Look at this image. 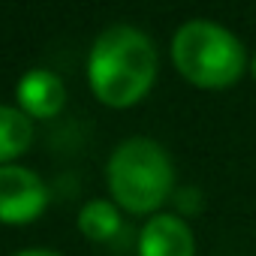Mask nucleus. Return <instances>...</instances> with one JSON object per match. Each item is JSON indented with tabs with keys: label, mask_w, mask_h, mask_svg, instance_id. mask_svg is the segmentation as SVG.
Instances as JSON below:
<instances>
[{
	"label": "nucleus",
	"mask_w": 256,
	"mask_h": 256,
	"mask_svg": "<svg viewBox=\"0 0 256 256\" xmlns=\"http://www.w3.org/2000/svg\"><path fill=\"white\" fill-rule=\"evenodd\" d=\"M12 256H60L58 250H46V247H28V250H18Z\"/></svg>",
	"instance_id": "9"
},
{
	"label": "nucleus",
	"mask_w": 256,
	"mask_h": 256,
	"mask_svg": "<svg viewBox=\"0 0 256 256\" xmlns=\"http://www.w3.org/2000/svg\"><path fill=\"white\" fill-rule=\"evenodd\" d=\"M16 100L28 118H54L66 102V88H64L60 76H54L52 70L34 66L18 78Z\"/></svg>",
	"instance_id": "6"
},
{
	"label": "nucleus",
	"mask_w": 256,
	"mask_h": 256,
	"mask_svg": "<svg viewBox=\"0 0 256 256\" xmlns=\"http://www.w3.org/2000/svg\"><path fill=\"white\" fill-rule=\"evenodd\" d=\"M139 256H196V235L178 214H154L139 232Z\"/></svg>",
	"instance_id": "5"
},
{
	"label": "nucleus",
	"mask_w": 256,
	"mask_h": 256,
	"mask_svg": "<svg viewBox=\"0 0 256 256\" xmlns=\"http://www.w3.org/2000/svg\"><path fill=\"white\" fill-rule=\"evenodd\" d=\"M78 229L90 241H108L120 232V211L106 199H90L78 211Z\"/></svg>",
	"instance_id": "8"
},
{
	"label": "nucleus",
	"mask_w": 256,
	"mask_h": 256,
	"mask_svg": "<svg viewBox=\"0 0 256 256\" xmlns=\"http://www.w3.org/2000/svg\"><path fill=\"white\" fill-rule=\"evenodd\" d=\"M157 78V48L133 24L106 28L88 54V82L100 102L112 108L136 106Z\"/></svg>",
	"instance_id": "1"
},
{
	"label": "nucleus",
	"mask_w": 256,
	"mask_h": 256,
	"mask_svg": "<svg viewBox=\"0 0 256 256\" xmlns=\"http://www.w3.org/2000/svg\"><path fill=\"white\" fill-rule=\"evenodd\" d=\"M106 181L114 205L130 214H154L175 190V166L160 142L130 136L112 151Z\"/></svg>",
	"instance_id": "2"
},
{
	"label": "nucleus",
	"mask_w": 256,
	"mask_h": 256,
	"mask_svg": "<svg viewBox=\"0 0 256 256\" xmlns=\"http://www.w3.org/2000/svg\"><path fill=\"white\" fill-rule=\"evenodd\" d=\"M48 205L46 181L18 163L0 166V223H30Z\"/></svg>",
	"instance_id": "4"
},
{
	"label": "nucleus",
	"mask_w": 256,
	"mask_h": 256,
	"mask_svg": "<svg viewBox=\"0 0 256 256\" xmlns=\"http://www.w3.org/2000/svg\"><path fill=\"white\" fill-rule=\"evenodd\" d=\"M34 142V118H28L18 106L0 102V166L22 157Z\"/></svg>",
	"instance_id": "7"
},
{
	"label": "nucleus",
	"mask_w": 256,
	"mask_h": 256,
	"mask_svg": "<svg viewBox=\"0 0 256 256\" xmlns=\"http://www.w3.org/2000/svg\"><path fill=\"white\" fill-rule=\"evenodd\" d=\"M253 78H256V58H253Z\"/></svg>",
	"instance_id": "10"
},
{
	"label": "nucleus",
	"mask_w": 256,
	"mask_h": 256,
	"mask_svg": "<svg viewBox=\"0 0 256 256\" xmlns=\"http://www.w3.org/2000/svg\"><path fill=\"white\" fill-rule=\"evenodd\" d=\"M172 60L175 70L196 88L220 90L232 88L247 66V52L241 40L208 18L184 22L172 40Z\"/></svg>",
	"instance_id": "3"
}]
</instances>
